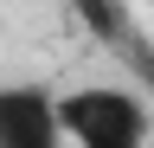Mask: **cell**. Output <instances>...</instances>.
<instances>
[{
	"label": "cell",
	"mask_w": 154,
	"mask_h": 148,
	"mask_svg": "<svg viewBox=\"0 0 154 148\" xmlns=\"http://www.w3.org/2000/svg\"><path fill=\"white\" fill-rule=\"evenodd\" d=\"M71 148H148L154 142V109L128 84H71L58 90Z\"/></svg>",
	"instance_id": "1"
},
{
	"label": "cell",
	"mask_w": 154,
	"mask_h": 148,
	"mask_svg": "<svg viewBox=\"0 0 154 148\" xmlns=\"http://www.w3.org/2000/svg\"><path fill=\"white\" fill-rule=\"evenodd\" d=\"M0 148H71L51 84L0 77Z\"/></svg>",
	"instance_id": "2"
},
{
	"label": "cell",
	"mask_w": 154,
	"mask_h": 148,
	"mask_svg": "<svg viewBox=\"0 0 154 148\" xmlns=\"http://www.w3.org/2000/svg\"><path fill=\"white\" fill-rule=\"evenodd\" d=\"M77 13L90 20V32H96V39L128 45V7H122V0H77Z\"/></svg>",
	"instance_id": "3"
}]
</instances>
